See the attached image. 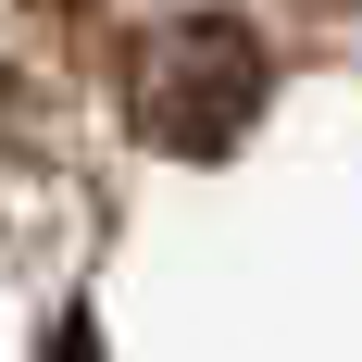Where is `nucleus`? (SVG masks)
I'll return each mask as SVG.
<instances>
[{"instance_id": "obj_1", "label": "nucleus", "mask_w": 362, "mask_h": 362, "mask_svg": "<svg viewBox=\"0 0 362 362\" xmlns=\"http://www.w3.org/2000/svg\"><path fill=\"white\" fill-rule=\"evenodd\" d=\"M275 100V50H262L238 13H163V25L125 50V125L175 163H213V150L250 138V112Z\"/></svg>"}, {"instance_id": "obj_2", "label": "nucleus", "mask_w": 362, "mask_h": 362, "mask_svg": "<svg viewBox=\"0 0 362 362\" xmlns=\"http://www.w3.org/2000/svg\"><path fill=\"white\" fill-rule=\"evenodd\" d=\"M25 13H88V0H25Z\"/></svg>"}]
</instances>
